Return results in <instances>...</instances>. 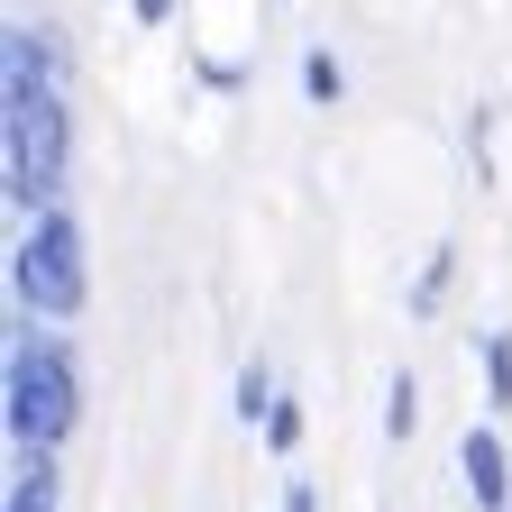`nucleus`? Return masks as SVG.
Instances as JSON below:
<instances>
[{
	"label": "nucleus",
	"instance_id": "obj_1",
	"mask_svg": "<svg viewBox=\"0 0 512 512\" xmlns=\"http://www.w3.org/2000/svg\"><path fill=\"white\" fill-rule=\"evenodd\" d=\"M0 421H10L19 467H46L83 421V357L64 330H10V375H0Z\"/></svg>",
	"mask_w": 512,
	"mask_h": 512
},
{
	"label": "nucleus",
	"instance_id": "obj_2",
	"mask_svg": "<svg viewBox=\"0 0 512 512\" xmlns=\"http://www.w3.org/2000/svg\"><path fill=\"white\" fill-rule=\"evenodd\" d=\"M83 302H92L83 220H74V211L19 220V247H10V311H19V330H64Z\"/></svg>",
	"mask_w": 512,
	"mask_h": 512
},
{
	"label": "nucleus",
	"instance_id": "obj_3",
	"mask_svg": "<svg viewBox=\"0 0 512 512\" xmlns=\"http://www.w3.org/2000/svg\"><path fill=\"white\" fill-rule=\"evenodd\" d=\"M64 174H74V110L55 101H10L0 110V183H10V211L46 220L64 211Z\"/></svg>",
	"mask_w": 512,
	"mask_h": 512
},
{
	"label": "nucleus",
	"instance_id": "obj_4",
	"mask_svg": "<svg viewBox=\"0 0 512 512\" xmlns=\"http://www.w3.org/2000/svg\"><path fill=\"white\" fill-rule=\"evenodd\" d=\"M64 92V46L28 19H10V37H0V110L10 101H55Z\"/></svg>",
	"mask_w": 512,
	"mask_h": 512
},
{
	"label": "nucleus",
	"instance_id": "obj_5",
	"mask_svg": "<svg viewBox=\"0 0 512 512\" xmlns=\"http://www.w3.org/2000/svg\"><path fill=\"white\" fill-rule=\"evenodd\" d=\"M458 476H467L476 512H503V503H512V439H503V421H476V430L458 439Z\"/></svg>",
	"mask_w": 512,
	"mask_h": 512
},
{
	"label": "nucleus",
	"instance_id": "obj_6",
	"mask_svg": "<svg viewBox=\"0 0 512 512\" xmlns=\"http://www.w3.org/2000/svg\"><path fill=\"white\" fill-rule=\"evenodd\" d=\"M448 284H458V238H439V247L421 256V275H412V293H403V302H412V311L430 320V311L448 302Z\"/></svg>",
	"mask_w": 512,
	"mask_h": 512
},
{
	"label": "nucleus",
	"instance_id": "obj_7",
	"mask_svg": "<svg viewBox=\"0 0 512 512\" xmlns=\"http://www.w3.org/2000/svg\"><path fill=\"white\" fill-rule=\"evenodd\" d=\"M275 403H284V375H275L266 357H247V366H238V421L266 430V421H275Z\"/></svg>",
	"mask_w": 512,
	"mask_h": 512
},
{
	"label": "nucleus",
	"instance_id": "obj_8",
	"mask_svg": "<svg viewBox=\"0 0 512 512\" xmlns=\"http://www.w3.org/2000/svg\"><path fill=\"white\" fill-rule=\"evenodd\" d=\"M476 366H485V403L512 412V330H476Z\"/></svg>",
	"mask_w": 512,
	"mask_h": 512
},
{
	"label": "nucleus",
	"instance_id": "obj_9",
	"mask_svg": "<svg viewBox=\"0 0 512 512\" xmlns=\"http://www.w3.org/2000/svg\"><path fill=\"white\" fill-rule=\"evenodd\" d=\"M412 430H421V384H412V375H384V439L403 448Z\"/></svg>",
	"mask_w": 512,
	"mask_h": 512
},
{
	"label": "nucleus",
	"instance_id": "obj_10",
	"mask_svg": "<svg viewBox=\"0 0 512 512\" xmlns=\"http://www.w3.org/2000/svg\"><path fill=\"white\" fill-rule=\"evenodd\" d=\"M348 92V74H339V55L330 46H302V101H320V110H330Z\"/></svg>",
	"mask_w": 512,
	"mask_h": 512
},
{
	"label": "nucleus",
	"instance_id": "obj_11",
	"mask_svg": "<svg viewBox=\"0 0 512 512\" xmlns=\"http://www.w3.org/2000/svg\"><path fill=\"white\" fill-rule=\"evenodd\" d=\"M0 512H55V458H46V467H19V476H10V503H0Z\"/></svg>",
	"mask_w": 512,
	"mask_h": 512
},
{
	"label": "nucleus",
	"instance_id": "obj_12",
	"mask_svg": "<svg viewBox=\"0 0 512 512\" xmlns=\"http://www.w3.org/2000/svg\"><path fill=\"white\" fill-rule=\"evenodd\" d=\"M266 448H302V403H293V394L275 403V421H266Z\"/></svg>",
	"mask_w": 512,
	"mask_h": 512
},
{
	"label": "nucleus",
	"instance_id": "obj_13",
	"mask_svg": "<svg viewBox=\"0 0 512 512\" xmlns=\"http://www.w3.org/2000/svg\"><path fill=\"white\" fill-rule=\"evenodd\" d=\"M275 512H320V494H311V476H293V485H284V503H275Z\"/></svg>",
	"mask_w": 512,
	"mask_h": 512
},
{
	"label": "nucleus",
	"instance_id": "obj_14",
	"mask_svg": "<svg viewBox=\"0 0 512 512\" xmlns=\"http://www.w3.org/2000/svg\"><path fill=\"white\" fill-rule=\"evenodd\" d=\"M128 10H138V28H165V19H174V0H128Z\"/></svg>",
	"mask_w": 512,
	"mask_h": 512
},
{
	"label": "nucleus",
	"instance_id": "obj_15",
	"mask_svg": "<svg viewBox=\"0 0 512 512\" xmlns=\"http://www.w3.org/2000/svg\"><path fill=\"white\" fill-rule=\"evenodd\" d=\"M503 512H512V503H503Z\"/></svg>",
	"mask_w": 512,
	"mask_h": 512
}]
</instances>
